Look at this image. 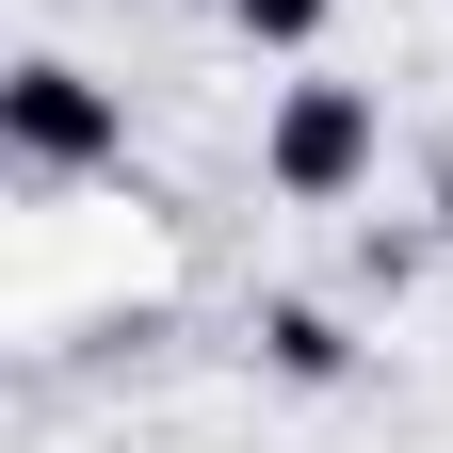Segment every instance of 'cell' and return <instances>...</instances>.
Wrapping results in <instances>:
<instances>
[{
    "label": "cell",
    "instance_id": "1",
    "mask_svg": "<svg viewBox=\"0 0 453 453\" xmlns=\"http://www.w3.org/2000/svg\"><path fill=\"white\" fill-rule=\"evenodd\" d=\"M372 162V97L357 81H292V113H275V195H357Z\"/></svg>",
    "mask_w": 453,
    "mask_h": 453
},
{
    "label": "cell",
    "instance_id": "2",
    "mask_svg": "<svg viewBox=\"0 0 453 453\" xmlns=\"http://www.w3.org/2000/svg\"><path fill=\"white\" fill-rule=\"evenodd\" d=\"M0 130H17V162H113V97L81 65H17L0 81Z\"/></svg>",
    "mask_w": 453,
    "mask_h": 453
},
{
    "label": "cell",
    "instance_id": "3",
    "mask_svg": "<svg viewBox=\"0 0 453 453\" xmlns=\"http://www.w3.org/2000/svg\"><path fill=\"white\" fill-rule=\"evenodd\" d=\"M226 17H243L259 49H308V33H324V0H226Z\"/></svg>",
    "mask_w": 453,
    "mask_h": 453
},
{
    "label": "cell",
    "instance_id": "4",
    "mask_svg": "<svg viewBox=\"0 0 453 453\" xmlns=\"http://www.w3.org/2000/svg\"><path fill=\"white\" fill-rule=\"evenodd\" d=\"M437 226H453V179H437Z\"/></svg>",
    "mask_w": 453,
    "mask_h": 453
}]
</instances>
